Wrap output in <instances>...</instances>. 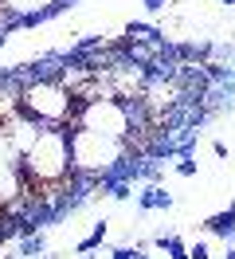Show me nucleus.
<instances>
[{"instance_id": "1", "label": "nucleus", "mask_w": 235, "mask_h": 259, "mask_svg": "<svg viewBox=\"0 0 235 259\" xmlns=\"http://www.w3.org/2000/svg\"><path fill=\"white\" fill-rule=\"evenodd\" d=\"M71 177H75V169L67 153V130H39V138L24 149L20 181L28 189H43V185H67Z\"/></svg>"}, {"instance_id": "2", "label": "nucleus", "mask_w": 235, "mask_h": 259, "mask_svg": "<svg viewBox=\"0 0 235 259\" xmlns=\"http://www.w3.org/2000/svg\"><path fill=\"white\" fill-rule=\"evenodd\" d=\"M125 146L129 142H118V138H102L94 130H67V153H71V169L82 173V177H98L125 157Z\"/></svg>"}, {"instance_id": "3", "label": "nucleus", "mask_w": 235, "mask_h": 259, "mask_svg": "<svg viewBox=\"0 0 235 259\" xmlns=\"http://www.w3.org/2000/svg\"><path fill=\"white\" fill-rule=\"evenodd\" d=\"M71 122L78 130H94V134L118 138V142H129V134H133V110H129V102H122V98H114V95L86 98L82 106H75Z\"/></svg>"}, {"instance_id": "4", "label": "nucleus", "mask_w": 235, "mask_h": 259, "mask_svg": "<svg viewBox=\"0 0 235 259\" xmlns=\"http://www.w3.org/2000/svg\"><path fill=\"white\" fill-rule=\"evenodd\" d=\"M20 110L28 114L31 122H71L75 118V95L55 79H39V82H28L20 91Z\"/></svg>"}, {"instance_id": "5", "label": "nucleus", "mask_w": 235, "mask_h": 259, "mask_svg": "<svg viewBox=\"0 0 235 259\" xmlns=\"http://www.w3.org/2000/svg\"><path fill=\"white\" fill-rule=\"evenodd\" d=\"M231 220H235V212H231Z\"/></svg>"}]
</instances>
